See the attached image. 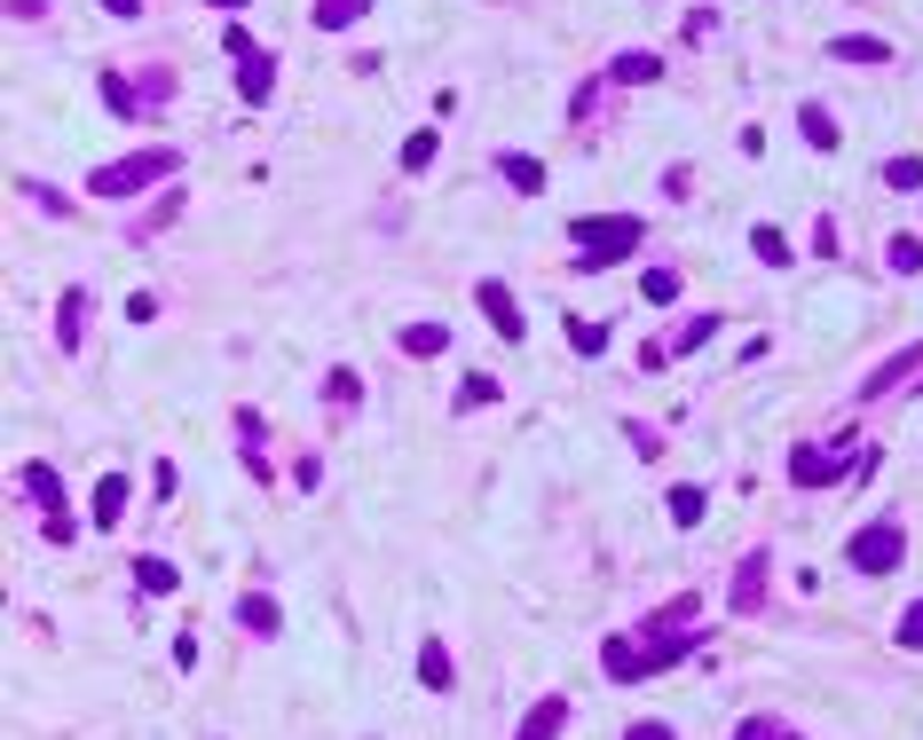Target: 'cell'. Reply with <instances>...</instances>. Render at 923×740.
Segmentation results:
<instances>
[{
  "label": "cell",
  "mask_w": 923,
  "mask_h": 740,
  "mask_svg": "<svg viewBox=\"0 0 923 740\" xmlns=\"http://www.w3.org/2000/svg\"><path fill=\"white\" fill-rule=\"evenodd\" d=\"M119 512H127V473H103L96 481V528H119Z\"/></svg>",
  "instance_id": "cell-11"
},
{
  "label": "cell",
  "mask_w": 923,
  "mask_h": 740,
  "mask_svg": "<svg viewBox=\"0 0 923 740\" xmlns=\"http://www.w3.org/2000/svg\"><path fill=\"white\" fill-rule=\"evenodd\" d=\"M750 252H758L766 268H790V237L782 229H750Z\"/></svg>",
  "instance_id": "cell-23"
},
{
  "label": "cell",
  "mask_w": 923,
  "mask_h": 740,
  "mask_svg": "<svg viewBox=\"0 0 923 740\" xmlns=\"http://www.w3.org/2000/svg\"><path fill=\"white\" fill-rule=\"evenodd\" d=\"M497 173H506L522 198H537V190H545V166H537L529 150H506V158H497Z\"/></svg>",
  "instance_id": "cell-10"
},
{
  "label": "cell",
  "mask_w": 923,
  "mask_h": 740,
  "mask_svg": "<svg viewBox=\"0 0 923 740\" xmlns=\"http://www.w3.org/2000/svg\"><path fill=\"white\" fill-rule=\"evenodd\" d=\"M647 229L632 221V213H584L576 229H568V244H576V268H616L632 244H639Z\"/></svg>",
  "instance_id": "cell-2"
},
{
  "label": "cell",
  "mask_w": 923,
  "mask_h": 740,
  "mask_svg": "<svg viewBox=\"0 0 923 740\" xmlns=\"http://www.w3.org/2000/svg\"><path fill=\"white\" fill-rule=\"evenodd\" d=\"M135 583H142V591H175L182 568H175V560H135Z\"/></svg>",
  "instance_id": "cell-21"
},
{
  "label": "cell",
  "mask_w": 923,
  "mask_h": 740,
  "mask_svg": "<svg viewBox=\"0 0 923 740\" xmlns=\"http://www.w3.org/2000/svg\"><path fill=\"white\" fill-rule=\"evenodd\" d=\"M711 331H718V316H695V323H687V331H679V354H687V347H703V339H711Z\"/></svg>",
  "instance_id": "cell-33"
},
{
  "label": "cell",
  "mask_w": 923,
  "mask_h": 740,
  "mask_svg": "<svg viewBox=\"0 0 923 740\" xmlns=\"http://www.w3.org/2000/svg\"><path fill=\"white\" fill-rule=\"evenodd\" d=\"M639 292H647V300H679V276H671V268H647Z\"/></svg>",
  "instance_id": "cell-28"
},
{
  "label": "cell",
  "mask_w": 923,
  "mask_h": 740,
  "mask_svg": "<svg viewBox=\"0 0 923 740\" xmlns=\"http://www.w3.org/2000/svg\"><path fill=\"white\" fill-rule=\"evenodd\" d=\"M900 646H907V654H915V646H923V599L900 614Z\"/></svg>",
  "instance_id": "cell-32"
},
{
  "label": "cell",
  "mask_w": 923,
  "mask_h": 740,
  "mask_svg": "<svg viewBox=\"0 0 923 740\" xmlns=\"http://www.w3.org/2000/svg\"><path fill=\"white\" fill-rule=\"evenodd\" d=\"M237 622L254 630V638H277V630H285V614H277V599H269V591H254V599H237Z\"/></svg>",
  "instance_id": "cell-9"
},
{
  "label": "cell",
  "mask_w": 923,
  "mask_h": 740,
  "mask_svg": "<svg viewBox=\"0 0 923 740\" xmlns=\"http://www.w3.org/2000/svg\"><path fill=\"white\" fill-rule=\"evenodd\" d=\"M568 339H576V354H601V347H608V331H601V323H568Z\"/></svg>",
  "instance_id": "cell-31"
},
{
  "label": "cell",
  "mask_w": 923,
  "mask_h": 740,
  "mask_svg": "<svg viewBox=\"0 0 923 740\" xmlns=\"http://www.w3.org/2000/svg\"><path fill=\"white\" fill-rule=\"evenodd\" d=\"M166 173H182V158H175V150H135V158H111V166H96V173H88V190L119 206V198H142L150 181H166Z\"/></svg>",
  "instance_id": "cell-3"
},
{
  "label": "cell",
  "mask_w": 923,
  "mask_h": 740,
  "mask_svg": "<svg viewBox=\"0 0 923 740\" xmlns=\"http://www.w3.org/2000/svg\"><path fill=\"white\" fill-rule=\"evenodd\" d=\"M900 551H907L900 520H876V528L853 536V568H861V576H892V568H900Z\"/></svg>",
  "instance_id": "cell-5"
},
{
  "label": "cell",
  "mask_w": 923,
  "mask_h": 740,
  "mask_svg": "<svg viewBox=\"0 0 923 740\" xmlns=\"http://www.w3.org/2000/svg\"><path fill=\"white\" fill-rule=\"evenodd\" d=\"M364 9H371V0H316V24H324V32H348Z\"/></svg>",
  "instance_id": "cell-17"
},
{
  "label": "cell",
  "mask_w": 923,
  "mask_h": 740,
  "mask_svg": "<svg viewBox=\"0 0 923 740\" xmlns=\"http://www.w3.org/2000/svg\"><path fill=\"white\" fill-rule=\"evenodd\" d=\"M443 347H450V331H443V323H403V354L427 362V354H443Z\"/></svg>",
  "instance_id": "cell-13"
},
{
  "label": "cell",
  "mask_w": 923,
  "mask_h": 740,
  "mask_svg": "<svg viewBox=\"0 0 923 740\" xmlns=\"http://www.w3.org/2000/svg\"><path fill=\"white\" fill-rule=\"evenodd\" d=\"M418 678H427L435 693H450V654H443V646L427 638V646H418Z\"/></svg>",
  "instance_id": "cell-18"
},
{
  "label": "cell",
  "mask_w": 923,
  "mask_h": 740,
  "mask_svg": "<svg viewBox=\"0 0 923 740\" xmlns=\"http://www.w3.org/2000/svg\"><path fill=\"white\" fill-rule=\"evenodd\" d=\"M828 56H836V63H884L892 48H884V40H861V32H853V40H836Z\"/></svg>",
  "instance_id": "cell-22"
},
{
  "label": "cell",
  "mask_w": 923,
  "mask_h": 740,
  "mask_svg": "<svg viewBox=\"0 0 923 740\" xmlns=\"http://www.w3.org/2000/svg\"><path fill=\"white\" fill-rule=\"evenodd\" d=\"M79 323H88V292H63V308H56V347H79Z\"/></svg>",
  "instance_id": "cell-14"
},
{
  "label": "cell",
  "mask_w": 923,
  "mask_h": 740,
  "mask_svg": "<svg viewBox=\"0 0 923 740\" xmlns=\"http://www.w3.org/2000/svg\"><path fill=\"white\" fill-rule=\"evenodd\" d=\"M836 473H845V457H836V449H813V441L790 449V481H797V489H828Z\"/></svg>",
  "instance_id": "cell-6"
},
{
  "label": "cell",
  "mask_w": 923,
  "mask_h": 740,
  "mask_svg": "<svg viewBox=\"0 0 923 740\" xmlns=\"http://www.w3.org/2000/svg\"><path fill=\"white\" fill-rule=\"evenodd\" d=\"M560 724H568V701H560V693H545V701L522 717V732H514V740H553Z\"/></svg>",
  "instance_id": "cell-8"
},
{
  "label": "cell",
  "mask_w": 923,
  "mask_h": 740,
  "mask_svg": "<svg viewBox=\"0 0 923 740\" xmlns=\"http://www.w3.org/2000/svg\"><path fill=\"white\" fill-rule=\"evenodd\" d=\"M489 394H497V379H489V370H474V379H466V387H458V410H482V402H489Z\"/></svg>",
  "instance_id": "cell-27"
},
{
  "label": "cell",
  "mask_w": 923,
  "mask_h": 740,
  "mask_svg": "<svg viewBox=\"0 0 923 740\" xmlns=\"http://www.w3.org/2000/svg\"><path fill=\"white\" fill-rule=\"evenodd\" d=\"M797 134H805L813 150H836V119H828L821 103H805V111H797Z\"/></svg>",
  "instance_id": "cell-15"
},
{
  "label": "cell",
  "mask_w": 923,
  "mask_h": 740,
  "mask_svg": "<svg viewBox=\"0 0 923 740\" xmlns=\"http://www.w3.org/2000/svg\"><path fill=\"white\" fill-rule=\"evenodd\" d=\"M435 166V127H418L410 142H403V173H427Z\"/></svg>",
  "instance_id": "cell-25"
},
{
  "label": "cell",
  "mask_w": 923,
  "mask_h": 740,
  "mask_svg": "<svg viewBox=\"0 0 923 740\" xmlns=\"http://www.w3.org/2000/svg\"><path fill=\"white\" fill-rule=\"evenodd\" d=\"M892 268L915 276V268H923V237H892Z\"/></svg>",
  "instance_id": "cell-29"
},
{
  "label": "cell",
  "mask_w": 923,
  "mask_h": 740,
  "mask_svg": "<svg viewBox=\"0 0 923 740\" xmlns=\"http://www.w3.org/2000/svg\"><path fill=\"white\" fill-rule=\"evenodd\" d=\"M608 71H616V79H655V71H663V56H647V48H624Z\"/></svg>",
  "instance_id": "cell-24"
},
{
  "label": "cell",
  "mask_w": 923,
  "mask_h": 740,
  "mask_svg": "<svg viewBox=\"0 0 923 740\" xmlns=\"http://www.w3.org/2000/svg\"><path fill=\"white\" fill-rule=\"evenodd\" d=\"M624 740H671V724H632Z\"/></svg>",
  "instance_id": "cell-34"
},
{
  "label": "cell",
  "mask_w": 923,
  "mask_h": 740,
  "mask_svg": "<svg viewBox=\"0 0 923 740\" xmlns=\"http://www.w3.org/2000/svg\"><path fill=\"white\" fill-rule=\"evenodd\" d=\"M474 300H482V316L497 323V339H522L529 323H522V308H514V292L506 284H474Z\"/></svg>",
  "instance_id": "cell-7"
},
{
  "label": "cell",
  "mask_w": 923,
  "mask_h": 740,
  "mask_svg": "<svg viewBox=\"0 0 923 740\" xmlns=\"http://www.w3.org/2000/svg\"><path fill=\"white\" fill-rule=\"evenodd\" d=\"M221 56L237 63V96H245V103H269V87H277L269 48H261V40H245V32H229V40H221Z\"/></svg>",
  "instance_id": "cell-4"
},
{
  "label": "cell",
  "mask_w": 923,
  "mask_h": 740,
  "mask_svg": "<svg viewBox=\"0 0 923 740\" xmlns=\"http://www.w3.org/2000/svg\"><path fill=\"white\" fill-rule=\"evenodd\" d=\"M695 614H703V599L687 591V599H671L663 614H655V638L647 646H624V638H608L601 646V662H608V678L616 686H639V678H655V670H671L695 646Z\"/></svg>",
  "instance_id": "cell-1"
},
{
  "label": "cell",
  "mask_w": 923,
  "mask_h": 740,
  "mask_svg": "<svg viewBox=\"0 0 923 740\" xmlns=\"http://www.w3.org/2000/svg\"><path fill=\"white\" fill-rule=\"evenodd\" d=\"M915 354H923V347H907V354H892L884 370H869V387H861V394H892V387L907 379V370H915Z\"/></svg>",
  "instance_id": "cell-16"
},
{
  "label": "cell",
  "mask_w": 923,
  "mask_h": 740,
  "mask_svg": "<svg viewBox=\"0 0 923 740\" xmlns=\"http://www.w3.org/2000/svg\"><path fill=\"white\" fill-rule=\"evenodd\" d=\"M703 489H671V520H679V528H703Z\"/></svg>",
  "instance_id": "cell-26"
},
{
  "label": "cell",
  "mask_w": 923,
  "mask_h": 740,
  "mask_svg": "<svg viewBox=\"0 0 923 740\" xmlns=\"http://www.w3.org/2000/svg\"><path fill=\"white\" fill-rule=\"evenodd\" d=\"M24 489H32L48 512H63V481H56V466H24Z\"/></svg>",
  "instance_id": "cell-19"
},
{
  "label": "cell",
  "mask_w": 923,
  "mask_h": 740,
  "mask_svg": "<svg viewBox=\"0 0 923 740\" xmlns=\"http://www.w3.org/2000/svg\"><path fill=\"white\" fill-rule=\"evenodd\" d=\"M884 190L915 198V190H923V158H892V166H884Z\"/></svg>",
  "instance_id": "cell-20"
},
{
  "label": "cell",
  "mask_w": 923,
  "mask_h": 740,
  "mask_svg": "<svg viewBox=\"0 0 923 740\" xmlns=\"http://www.w3.org/2000/svg\"><path fill=\"white\" fill-rule=\"evenodd\" d=\"M103 103H111L119 119H135V103H142V96H135V87H127V79H103Z\"/></svg>",
  "instance_id": "cell-30"
},
{
  "label": "cell",
  "mask_w": 923,
  "mask_h": 740,
  "mask_svg": "<svg viewBox=\"0 0 923 740\" xmlns=\"http://www.w3.org/2000/svg\"><path fill=\"white\" fill-rule=\"evenodd\" d=\"M758 599H766V560H758V551H750V560H742V576H734V607L750 614Z\"/></svg>",
  "instance_id": "cell-12"
}]
</instances>
